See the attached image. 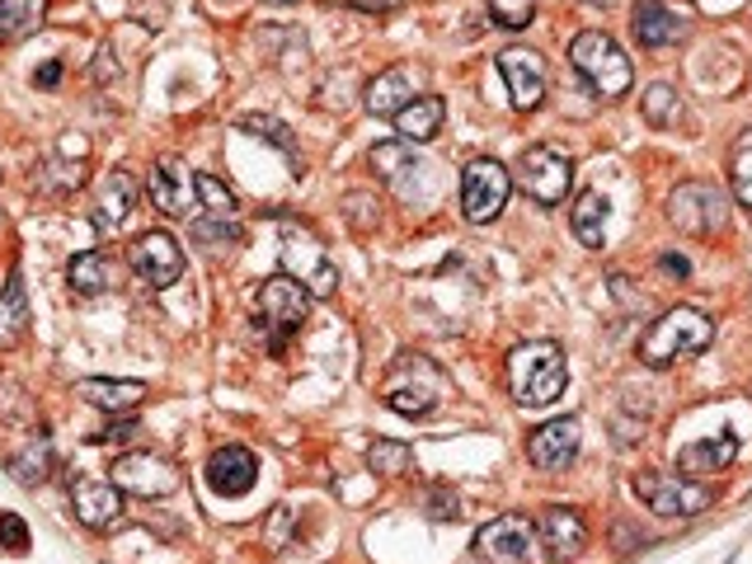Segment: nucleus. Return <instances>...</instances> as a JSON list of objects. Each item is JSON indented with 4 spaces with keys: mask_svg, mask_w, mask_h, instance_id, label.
<instances>
[{
    "mask_svg": "<svg viewBox=\"0 0 752 564\" xmlns=\"http://www.w3.org/2000/svg\"><path fill=\"white\" fill-rule=\"evenodd\" d=\"M579 443H584L579 419H551L527 437V462L536 470H565L579 456Z\"/></svg>",
    "mask_w": 752,
    "mask_h": 564,
    "instance_id": "16",
    "label": "nucleus"
},
{
    "mask_svg": "<svg viewBox=\"0 0 752 564\" xmlns=\"http://www.w3.org/2000/svg\"><path fill=\"white\" fill-rule=\"evenodd\" d=\"M607 217H611V203H607V193H584L579 203H574V212H569V226H574V236H579L588 250H598L602 245V236H607Z\"/></svg>",
    "mask_w": 752,
    "mask_h": 564,
    "instance_id": "27",
    "label": "nucleus"
},
{
    "mask_svg": "<svg viewBox=\"0 0 752 564\" xmlns=\"http://www.w3.org/2000/svg\"><path fill=\"white\" fill-rule=\"evenodd\" d=\"M29 334V302H24V282L20 273L6 278V292H0V348H14Z\"/></svg>",
    "mask_w": 752,
    "mask_h": 564,
    "instance_id": "26",
    "label": "nucleus"
},
{
    "mask_svg": "<svg viewBox=\"0 0 752 564\" xmlns=\"http://www.w3.org/2000/svg\"><path fill=\"white\" fill-rule=\"evenodd\" d=\"M76 395L95 410H109V414H122V410H137L146 400V381H109V377H90V381H76Z\"/></svg>",
    "mask_w": 752,
    "mask_h": 564,
    "instance_id": "20",
    "label": "nucleus"
},
{
    "mask_svg": "<svg viewBox=\"0 0 752 564\" xmlns=\"http://www.w3.org/2000/svg\"><path fill=\"white\" fill-rule=\"evenodd\" d=\"M489 14H494L503 29H527L536 14V0H489Z\"/></svg>",
    "mask_w": 752,
    "mask_h": 564,
    "instance_id": "36",
    "label": "nucleus"
},
{
    "mask_svg": "<svg viewBox=\"0 0 752 564\" xmlns=\"http://www.w3.org/2000/svg\"><path fill=\"white\" fill-rule=\"evenodd\" d=\"M443 118H447V104L437 95H418L414 104H405V109L395 113V132L400 141H433L437 132H443Z\"/></svg>",
    "mask_w": 752,
    "mask_h": 564,
    "instance_id": "22",
    "label": "nucleus"
},
{
    "mask_svg": "<svg viewBox=\"0 0 752 564\" xmlns=\"http://www.w3.org/2000/svg\"><path fill=\"white\" fill-rule=\"evenodd\" d=\"M367 207H372L367 193H348V221H353L358 231H372V226H377V212H367Z\"/></svg>",
    "mask_w": 752,
    "mask_h": 564,
    "instance_id": "39",
    "label": "nucleus"
},
{
    "mask_svg": "<svg viewBox=\"0 0 752 564\" xmlns=\"http://www.w3.org/2000/svg\"><path fill=\"white\" fill-rule=\"evenodd\" d=\"M259 315H264V325L273 329V348H283L287 334L306 325L310 292L302 288V282H292L287 273H277V278H269L264 288H259Z\"/></svg>",
    "mask_w": 752,
    "mask_h": 564,
    "instance_id": "11",
    "label": "nucleus"
},
{
    "mask_svg": "<svg viewBox=\"0 0 752 564\" xmlns=\"http://www.w3.org/2000/svg\"><path fill=\"white\" fill-rule=\"evenodd\" d=\"M109 57H113V52H109V47H103V52H99V62H95V80H99V85H109V80H118V62H109Z\"/></svg>",
    "mask_w": 752,
    "mask_h": 564,
    "instance_id": "41",
    "label": "nucleus"
},
{
    "mask_svg": "<svg viewBox=\"0 0 752 564\" xmlns=\"http://www.w3.org/2000/svg\"><path fill=\"white\" fill-rule=\"evenodd\" d=\"M569 62H574V70H579V76H584L602 99L631 95L635 66H631V57H625L621 43L611 39V33H602V29H584L579 39L569 43Z\"/></svg>",
    "mask_w": 752,
    "mask_h": 564,
    "instance_id": "3",
    "label": "nucleus"
},
{
    "mask_svg": "<svg viewBox=\"0 0 752 564\" xmlns=\"http://www.w3.org/2000/svg\"><path fill=\"white\" fill-rule=\"evenodd\" d=\"M509 193H513V180L509 170H503L499 161H489V155H480V161H470L466 174H461V212L466 221H494L503 207H509Z\"/></svg>",
    "mask_w": 752,
    "mask_h": 564,
    "instance_id": "8",
    "label": "nucleus"
},
{
    "mask_svg": "<svg viewBox=\"0 0 752 564\" xmlns=\"http://www.w3.org/2000/svg\"><path fill=\"white\" fill-rule=\"evenodd\" d=\"M277 259H283V273L292 282H302L310 296H329L339 288V263L329 259V250L310 231H296V226H287Z\"/></svg>",
    "mask_w": 752,
    "mask_h": 564,
    "instance_id": "6",
    "label": "nucleus"
},
{
    "mask_svg": "<svg viewBox=\"0 0 752 564\" xmlns=\"http://www.w3.org/2000/svg\"><path fill=\"white\" fill-rule=\"evenodd\" d=\"M72 503H76V518L85 527H113L122 518V489L113 480H72Z\"/></svg>",
    "mask_w": 752,
    "mask_h": 564,
    "instance_id": "18",
    "label": "nucleus"
},
{
    "mask_svg": "<svg viewBox=\"0 0 752 564\" xmlns=\"http://www.w3.org/2000/svg\"><path fill=\"white\" fill-rule=\"evenodd\" d=\"M146 193H151V207L161 217H174V221H194L203 203H198V174L188 170L184 161H155L151 165V180H146Z\"/></svg>",
    "mask_w": 752,
    "mask_h": 564,
    "instance_id": "9",
    "label": "nucleus"
},
{
    "mask_svg": "<svg viewBox=\"0 0 752 564\" xmlns=\"http://www.w3.org/2000/svg\"><path fill=\"white\" fill-rule=\"evenodd\" d=\"M254 480H259V462H254L250 447L226 443V447H217L212 456H207V485H212L221 499H240V494H250Z\"/></svg>",
    "mask_w": 752,
    "mask_h": 564,
    "instance_id": "17",
    "label": "nucleus"
},
{
    "mask_svg": "<svg viewBox=\"0 0 752 564\" xmlns=\"http://www.w3.org/2000/svg\"><path fill=\"white\" fill-rule=\"evenodd\" d=\"M95 437H103V443H128V437H137V423L132 419H118V423H109V429L95 433Z\"/></svg>",
    "mask_w": 752,
    "mask_h": 564,
    "instance_id": "40",
    "label": "nucleus"
},
{
    "mask_svg": "<svg viewBox=\"0 0 752 564\" xmlns=\"http://www.w3.org/2000/svg\"><path fill=\"white\" fill-rule=\"evenodd\" d=\"M499 76L509 80L513 109H522V113L541 109V99H546V62H541L536 52H527V47H503L499 52Z\"/></svg>",
    "mask_w": 752,
    "mask_h": 564,
    "instance_id": "15",
    "label": "nucleus"
},
{
    "mask_svg": "<svg viewBox=\"0 0 752 564\" xmlns=\"http://www.w3.org/2000/svg\"><path fill=\"white\" fill-rule=\"evenodd\" d=\"M418 161H414V151H410V141H381V147L372 151V170L381 174V180H400L405 170H414Z\"/></svg>",
    "mask_w": 752,
    "mask_h": 564,
    "instance_id": "33",
    "label": "nucleus"
},
{
    "mask_svg": "<svg viewBox=\"0 0 752 564\" xmlns=\"http://www.w3.org/2000/svg\"><path fill=\"white\" fill-rule=\"evenodd\" d=\"M668 217L682 236H724L729 231V193L720 184H706V180H691V184H677L673 198H668Z\"/></svg>",
    "mask_w": 752,
    "mask_h": 564,
    "instance_id": "4",
    "label": "nucleus"
},
{
    "mask_svg": "<svg viewBox=\"0 0 752 564\" xmlns=\"http://www.w3.org/2000/svg\"><path fill=\"white\" fill-rule=\"evenodd\" d=\"M517 184L527 198L555 207V203H565L574 188V161L555 147H527L517 161Z\"/></svg>",
    "mask_w": 752,
    "mask_h": 564,
    "instance_id": "7",
    "label": "nucleus"
},
{
    "mask_svg": "<svg viewBox=\"0 0 752 564\" xmlns=\"http://www.w3.org/2000/svg\"><path fill=\"white\" fill-rule=\"evenodd\" d=\"M729 184L739 193V203L752 207V132H743L729 151Z\"/></svg>",
    "mask_w": 752,
    "mask_h": 564,
    "instance_id": "32",
    "label": "nucleus"
},
{
    "mask_svg": "<svg viewBox=\"0 0 752 564\" xmlns=\"http://www.w3.org/2000/svg\"><path fill=\"white\" fill-rule=\"evenodd\" d=\"M0 545H6V551H14V555L29 551V527H24L20 513H0Z\"/></svg>",
    "mask_w": 752,
    "mask_h": 564,
    "instance_id": "37",
    "label": "nucleus"
},
{
    "mask_svg": "<svg viewBox=\"0 0 752 564\" xmlns=\"http://www.w3.org/2000/svg\"><path fill=\"white\" fill-rule=\"evenodd\" d=\"M113 485L128 494H142V499H165V494L179 489V470L155 452H128L113 462Z\"/></svg>",
    "mask_w": 752,
    "mask_h": 564,
    "instance_id": "12",
    "label": "nucleus"
},
{
    "mask_svg": "<svg viewBox=\"0 0 752 564\" xmlns=\"http://www.w3.org/2000/svg\"><path fill=\"white\" fill-rule=\"evenodd\" d=\"M244 128H254L259 137H269V141H273V147H283L287 155L296 151V141L287 137V128H283V122H273V118H244Z\"/></svg>",
    "mask_w": 752,
    "mask_h": 564,
    "instance_id": "38",
    "label": "nucleus"
},
{
    "mask_svg": "<svg viewBox=\"0 0 752 564\" xmlns=\"http://www.w3.org/2000/svg\"><path fill=\"white\" fill-rule=\"evenodd\" d=\"M418 70H410V66H391V70H381V76L367 85V113H377V118H395L405 104H414L418 95Z\"/></svg>",
    "mask_w": 752,
    "mask_h": 564,
    "instance_id": "19",
    "label": "nucleus"
},
{
    "mask_svg": "<svg viewBox=\"0 0 752 564\" xmlns=\"http://www.w3.org/2000/svg\"><path fill=\"white\" fill-rule=\"evenodd\" d=\"M66 278H72V288H76V292L99 296V292L118 288V263H113L109 254H103V250H85V254H76V259H72V269H66Z\"/></svg>",
    "mask_w": 752,
    "mask_h": 564,
    "instance_id": "24",
    "label": "nucleus"
},
{
    "mask_svg": "<svg viewBox=\"0 0 752 564\" xmlns=\"http://www.w3.org/2000/svg\"><path fill=\"white\" fill-rule=\"evenodd\" d=\"M47 470H52V443H47V437H33L24 452L10 456V475H14V480H20L24 489H39V485L47 480Z\"/></svg>",
    "mask_w": 752,
    "mask_h": 564,
    "instance_id": "30",
    "label": "nucleus"
},
{
    "mask_svg": "<svg viewBox=\"0 0 752 564\" xmlns=\"http://www.w3.org/2000/svg\"><path fill=\"white\" fill-rule=\"evenodd\" d=\"M437 391H443V381H437V372L428 381H391L386 386V410L405 414V419H424L437 410Z\"/></svg>",
    "mask_w": 752,
    "mask_h": 564,
    "instance_id": "25",
    "label": "nucleus"
},
{
    "mask_svg": "<svg viewBox=\"0 0 752 564\" xmlns=\"http://www.w3.org/2000/svg\"><path fill=\"white\" fill-rule=\"evenodd\" d=\"M631 489L644 499V508H654L658 518H696L715 503L710 485L691 480V475H673V470H640Z\"/></svg>",
    "mask_w": 752,
    "mask_h": 564,
    "instance_id": "5",
    "label": "nucleus"
},
{
    "mask_svg": "<svg viewBox=\"0 0 752 564\" xmlns=\"http://www.w3.org/2000/svg\"><path fill=\"white\" fill-rule=\"evenodd\" d=\"M47 0H0V39H29L33 29H43Z\"/></svg>",
    "mask_w": 752,
    "mask_h": 564,
    "instance_id": "28",
    "label": "nucleus"
},
{
    "mask_svg": "<svg viewBox=\"0 0 752 564\" xmlns=\"http://www.w3.org/2000/svg\"><path fill=\"white\" fill-rule=\"evenodd\" d=\"M269 6H292V0H269Z\"/></svg>",
    "mask_w": 752,
    "mask_h": 564,
    "instance_id": "44",
    "label": "nucleus"
},
{
    "mask_svg": "<svg viewBox=\"0 0 752 564\" xmlns=\"http://www.w3.org/2000/svg\"><path fill=\"white\" fill-rule=\"evenodd\" d=\"M631 29H635L640 47H663V43L682 39V24L673 20V10L663 6V0H635V20H631Z\"/></svg>",
    "mask_w": 752,
    "mask_h": 564,
    "instance_id": "23",
    "label": "nucleus"
},
{
    "mask_svg": "<svg viewBox=\"0 0 752 564\" xmlns=\"http://www.w3.org/2000/svg\"><path fill=\"white\" fill-rule=\"evenodd\" d=\"M292 532H296V508H292V503H277L273 513H269V522H264L269 551H287V545H292Z\"/></svg>",
    "mask_w": 752,
    "mask_h": 564,
    "instance_id": "35",
    "label": "nucleus"
},
{
    "mask_svg": "<svg viewBox=\"0 0 752 564\" xmlns=\"http://www.w3.org/2000/svg\"><path fill=\"white\" fill-rule=\"evenodd\" d=\"M410 462H414V452H410L405 443H391V437H377V443L367 447V466L381 470V475H400V470H410Z\"/></svg>",
    "mask_w": 752,
    "mask_h": 564,
    "instance_id": "34",
    "label": "nucleus"
},
{
    "mask_svg": "<svg viewBox=\"0 0 752 564\" xmlns=\"http://www.w3.org/2000/svg\"><path fill=\"white\" fill-rule=\"evenodd\" d=\"M644 118L654 122V128H677L682 122V99L673 85H650L644 90Z\"/></svg>",
    "mask_w": 752,
    "mask_h": 564,
    "instance_id": "31",
    "label": "nucleus"
},
{
    "mask_svg": "<svg viewBox=\"0 0 752 564\" xmlns=\"http://www.w3.org/2000/svg\"><path fill=\"white\" fill-rule=\"evenodd\" d=\"M57 80H62V62H47V66L39 70V85H43V90H52Z\"/></svg>",
    "mask_w": 752,
    "mask_h": 564,
    "instance_id": "42",
    "label": "nucleus"
},
{
    "mask_svg": "<svg viewBox=\"0 0 752 564\" xmlns=\"http://www.w3.org/2000/svg\"><path fill=\"white\" fill-rule=\"evenodd\" d=\"M536 541L546 545V560H551V564H569V560L584 555V545H588V522H584L579 508L555 503V508H546V513H541V522H536Z\"/></svg>",
    "mask_w": 752,
    "mask_h": 564,
    "instance_id": "14",
    "label": "nucleus"
},
{
    "mask_svg": "<svg viewBox=\"0 0 752 564\" xmlns=\"http://www.w3.org/2000/svg\"><path fill=\"white\" fill-rule=\"evenodd\" d=\"M128 263L137 269V278L142 282H151V288H174V282L184 278V250L174 245V236H165V231H146V236H137L132 240V250H128Z\"/></svg>",
    "mask_w": 752,
    "mask_h": 564,
    "instance_id": "13",
    "label": "nucleus"
},
{
    "mask_svg": "<svg viewBox=\"0 0 752 564\" xmlns=\"http://www.w3.org/2000/svg\"><path fill=\"white\" fill-rule=\"evenodd\" d=\"M95 221L109 231V226H118L122 217H128V207H132V174H122V170H113L109 180L99 184V198H95Z\"/></svg>",
    "mask_w": 752,
    "mask_h": 564,
    "instance_id": "29",
    "label": "nucleus"
},
{
    "mask_svg": "<svg viewBox=\"0 0 752 564\" xmlns=\"http://www.w3.org/2000/svg\"><path fill=\"white\" fill-rule=\"evenodd\" d=\"M509 386H513V400L527 404V410H546L565 395L569 386V362H565V348L551 344V339H532V344H517L509 352Z\"/></svg>",
    "mask_w": 752,
    "mask_h": 564,
    "instance_id": "1",
    "label": "nucleus"
},
{
    "mask_svg": "<svg viewBox=\"0 0 752 564\" xmlns=\"http://www.w3.org/2000/svg\"><path fill=\"white\" fill-rule=\"evenodd\" d=\"M733 456H739V437H733V433H715V437H701V443L682 447L677 466L687 475H710V470H729Z\"/></svg>",
    "mask_w": 752,
    "mask_h": 564,
    "instance_id": "21",
    "label": "nucleus"
},
{
    "mask_svg": "<svg viewBox=\"0 0 752 564\" xmlns=\"http://www.w3.org/2000/svg\"><path fill=\"white\" fill-rule=\"evenodd\" d=\"M715 344V321H706L696 306H673L640 334V362L644 367H673L677 358L706 352Z\"/></svg>",
    "mask_w": 752,
    "mask_h": 564,
    "instance_id": "2",
    "label": "nucleus"
},
{
    "mask_svg": "<svg viewBox=\"0 0 752 564\" xmlns=\"http://www.w3.org/2000/svg\"><path fill=\"white\" fill-rule=\"evenodd\" d=\"M658 263H663L668 273H677V278H687V273H691V269H687V259H682V254H663Z\"/></svg>",
    "mask_w": 752,
    "mask_h": 564,
    "instance_id": "43",
    "label": "nucleus"
},
{
    "mask_svg": "<svg viewBox=\"0 0 752 564\" xmlns=\"http://www.w3.org/2000/svg\"><path fill=\"white\" fill-rule=\"evenodd\" d=\"M536 545V522L522 513H499L476 532V555L484 564H527Z\"/></svg>",
    "mask_w": 752,
    "mask_h": 564,
    "instance_id": "10",
    "label": "nucleus"
}]
</instances>
